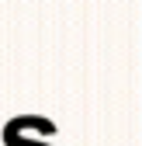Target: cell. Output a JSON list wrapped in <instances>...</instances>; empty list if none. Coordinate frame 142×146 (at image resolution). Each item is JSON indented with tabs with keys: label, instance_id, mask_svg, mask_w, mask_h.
Returning <instances> with one entry per match:
<instances>
[{
	"label": "cell",
	"instance_id": "cell-1",
	"mask_svg": "<svg viewBox=\"0 0 142 146\" xmlns=\"http://www.w3.org/2000/svg\"><path fill=\"white\" fill-rule=\"evenodd\" d=\"M35 125H38V115H21V118H11V122L4 125V143H7V146H49V143L31 139Z\"/></svg>",
	"mask_w": 142,
	"mask_h": 146
}]
</instances>
